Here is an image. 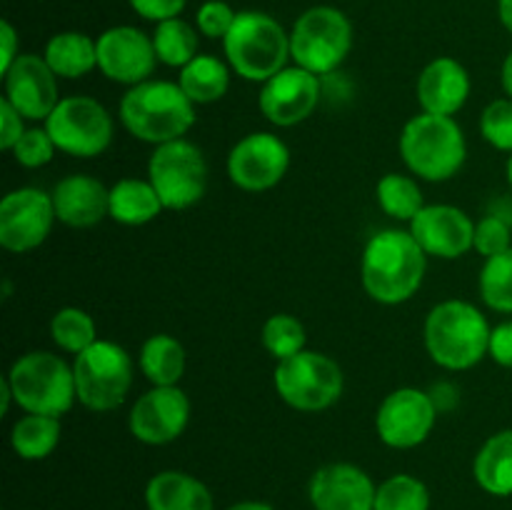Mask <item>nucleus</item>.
<instances>
[{"label":"nucleus","mask_w":512,"mask_h":510,"mask_svg":"<svg viewBox=\"0 0 512 510\" xmlns=\"http://www.w3.org/2000/svg\"><path fill=\"white\" fill-rule=\"evenodd\" d=\"M428 270V253L408 228H383L368 238L360 258V283L370 300L403 305L420 290Z\"/></svg>","instance_id":"nucleus-1"},{"label":"nucleus","mask_w":512,"mask_h":510,"mask_svg":"<svg viewBox=\"0 0 512 510\" xmlns=\"http://www.w3.org/2000/svg\"><path fill=\"white\" fill-rule=\"evenodd\" d=\"M490 333L493 325L478 305L450 298L430 308L423 325V343L435 365L460 373L488 358Z\"/></svg>","instance_id":"nucleus-2"},{"label":"nucleus","mask_w":512,"mask_h":510,"mask_svg":"<svg viewBox=\"0 0 512 510\" xmlns=\"http://www.w3.org/2000/svg\"><path fill=\"white\" fill-rule=\"evenodd\" d=\"M198 105L173 80H145L125 90L118 115L123 128L140 143L163 145L193 130Z\"/></svg>","instance_id":"nucleus-3"},{"label":"nucleus","mask_w":512,"mask_h":510,"mask_svg":"<svg viewBox=\"0 0 512 510\" xmlns=\"http://www.w3.org/2000/svg\"><path fill=\"white\" fill-rule=\"evenodd\" d=\"M400 158L415 178L445 183L463 170L468 140L455 118L420 110L400 130Z\"/></svg>","instance_id":"nucleus-4"},{"label":"nucleus","mask_w":512,"mask_h":510,"mask_svg":"<svg viewBox=\"0 0 512 510\" xmlns=\"http://www.w3.org/2000/svg\"><path fill=\"white\" fill-rule=\"evenodd\" d=\"M223 53L235 75L263 85L293 60L290 30L263 10H240L223 40Z\"/></svg>","instance_id":"nucleus-5"},{"label":"nucleus","mask_w":512,"mask_h":510,"mask_svg":"<svg viewBox=\"0 0 512 510\" xmlns=\"http://www.w3.org/2000/svg\"><path fill=\"white\" fill-rule=\"evenodd\" d=\"M5 380L23 413L63 418L78 403L73 365L50 350H30L15 358Z\"/></svg>","instance_id":"nucleus-6"},{"label":"nucleus","mask_w":512,"mask_h":510,"mask_svg":"<svg viewBox=\"0 0 512 510\" xmlns=\"http://www.w3.org/2000/svg\"><path fill=\"white\" fill-rule=\"evenodd\" d=\"M353 50V23L333 5H313L290 28V58L318 78L340 70Z\"/></svg>","instance_id":"nucleus-7"},{"label":"nucleus","mask_w":512,"mask_h":510,"mask_svg":"<svg viewBox=\"0 0 512 510\" xmlns=\"http://www.w3.org/2000/svg\"><path fill=\"white\" fill-rule=\"evenodd\" d=\"M133 373V358L123 345L105 338L95 340L73 360L78 403L93 413L120 408L133 388Z\"/></svg>","instance_id":"nucleus-8"},{"label":"nucleus","mask_w":512,"mask_h":510,"mask_svg":"<svg viewBox=\"0 0 512 510\" xmlns=\"http://www.w3.org/2000/svg\"><path fill=\"white\" fill-rule=\"evenodd\" d=\"M273 388L288 408L298 413H320L333 408L345 390V375L338 360L308 350L280 360L273 370Z\"/></svg>","instance_id":"nucleus-9"},{"label":"nucleus","mask_w":512,"mask_h":510,"mask_svg":"<svg viewBox=\"0 0 512 510\" xmlns=\"http://www.w3.org/2000/svg\"><path fill=\"white\" fill-rule=\"evenodd\" d=\"M45 130L53 138L58 153L70 158H98L110 148L115 135V120L100 100L90 95L60 98L45 120Z\"/></svg>","instance_id":"nucleus-10"},{"label":"nucleus","mask_w":512,"mask_h":510,"mask_svg":"<svg viewBox=\"0 0 512 510\" xmlns=\"http://www.w3.org/2000/svg\"><path fill=\"white\" fill-rule=\"evenodd\" d=\"M148 180L165 210H188L208 190V160L188 138L155 145L148 160Z\"/></svg>","instance_id":"nucleus-11"},{"label":"nucleus","mask_w":512,"mask_h":510,"mask_svg":"<svg viewBox=\"0 0 512 510\" xmlns=\"http://www.w3.org/2000/svg\"><path fill=\"white\" fill-rule=\"evenodd\" d=\"M438 403L425 390L403 385L390 390L375 413V433L388 448L413 450L423 445L438 423Z\"/></svg>","instance_id":"nucleus-12"},{"label":"nucleus","mask_w":512,"mask_h":510,"mask_svg":"<svg viewBox=\"0 0 512 510\" xmlns=\"http://www.w3.org/2000/svg\"><path fill=\"white\" fill-rule=\"evenodd\" d=\"M53 195L23 185L0 200V248L23 255L40 248L55 225Z\"/></svg>","instance_id":"nucleus-13"},{"label":"nucleus","mask_w":512,"mask_h":510,"mask_svg":"<svg viewBox=\"0 0 512 510\" xmlns=\"http://www.w3.org/2000/svg\"><path fill=\"white\" fill-rule=\"evenodd\" d=\"M288 168V143L280 135L268 133V130H255V133L243 135L230 148L228 163H225L230 183L245 193L273 190L288 175Z\"/></svg>","instance_id":"nucleus-14"},{"label":"nucleus","mask_w":512,"mask_h":510,"mask_svg":"<svg viewBox=\"0 0 512 510\" xmlns=\"http://www.w3.org/2000/svg\"><path fill=\"white\" fill-rule=\"evenodd\" d=\"M190 423V398L180 385H153L133 403L128 430L143 445H168Z\"/></svg>","instance_id":"nucleus-15"},{"label":"nucleus","mask_w":512,"mask_h":510,"mask_svg":"<svg viewBox=\"0 0 512 510\" xmlns=\"http://www.w3.org/2000/svg\"><path fill=\"white\" fill-rule=\"evenodd\" d=\"M98 43V70L110 83L133 85L153 78L158 55L153 35L143 33L135 25H113L95 38Z\"/></svg>","instance_id":"nucleus-16"},{"label":"nucleus","mask_w":512,"mask_h":510,"mask_svg":"<svg viewBox=\"0 0 512 510\" xmlns=\"http://www.w3.org/2000/svg\"><path fill=\"white\" fill-rule=\"evenodd\" d=\"M320 95H323V78L298 65H288L260 85L258 108L268 123L278 128H293L315 113Z\"/></svg>","instance_id":"nucleus-17"},{"label":"nucleus","mask_w":512,"mask_h":510,"mask_svg":"<svg viewBox=\"0 0 512 510\" xmlns=\"http://www.w3.org/2000/svg\"><path fill=\"white\" fill-rule=\"evenodd\" d=\"M3 98L30 123H45L60 103L58 75L50 70L43 55L20 53L3 73Z\"/></svg>","instance_id":"nucleus-18"},{"label":"nucleus","mask_w":512,"mask_h":510,"mask_svg":"<svg viewBox=\"0 0 512 510\" xmlns=\"http://www.w3.org/2000/svg\"><path fill=\"white\" fill-rule=\"evenodd\" d=\"M408 230L418 240L428 258L458 260L473 250L475 220L458 205H425L408 223Z\"/></svg>","instance_id":"nucleus-19"},{"label":"nucleus","mask_w":512,"mask_h":510,"mask_svg":"<svg viewBox=\"0 0 512 510\" xmlns=\"http://www.w3.org/2000/svg\"><path fill=\"white\" fill-rule=\"evenodd\" d=\"M375 493L373 478L353 463L323 465L308 483L313 510H375Z\"/></svg>","instance_id":"nucleus-20"},{"label":"nucleus","mask_w":512,"mask_h":510,"mask_svg":"<svg viewBox=\"0 0 512 510\" xmlns=\"http://www.w3.org/2000/svg\"><path fill=\"white\" fill-rule=\"evenodd\" d=\"M470 90H473V83H470L468 68L450 55L430 60L420 70L418 85H415L423 113L450 115V118H455L465 108Z\"/></svg>","instance_id":"nucleus-21"},{"label":"nucleus","mask_w":512,"mask_h":510,"mask_svg":"<svg viewBox=\"0 0 512 510\" xmlns=\"http://www.w3.org/2000/svg\"><path fill=\"white\" fill-rule=\"evenodd\" d=\"M55 218L75 230L93 228L110 218V188L88 173H70L53 188Z\"/></svg>","instance_id":"nucleus-22"},{"label":"nucleus","mask_w":512,"mask_h":510,"mask_svg":"<svg viewBox=\"0 0 512 510\" xmlns=\"http://www.w3.org/2000/svg\"><path fill=\"white\" fill-rule=\"evenodd\" d=\"M148 510H215L213 493L195 475L183 470H160L145 485Z\"/></svg>","instance_id":"nucleus-23"},{"label":"nucleus","mask_w":512,"mask_h":510,"mask_svg":"<svg viewBox=\"0 0 512 510\" xmlns=\"http://www.w3.org/2000/svg\"><path fill=\"white\" fill-rule=\"evenodd\" d=\"M43 58L58 80H78L98 70V43L80 30H63L45 43Z\"/></svg>","instance_id":"nucleus-24"},{"label":"nucleus","mask_w":512,"mask_h":510,"mask_svg":"<svg viewBox=\"0 0 512 510\" xmlns=\"http://www.w3.org/2000/svg\"><path fill=\"white\" fill-rule=\"evenodd\" d=\"M473 478L480 490L495 498L512 495V428L490 435L473 458Z\"/></svg>","instance_id":"nucleus-25"},{"label":"nucleus","mask_w":512,"mask_h":510,"mask_svg":"<svg viewBox=\"0 0 512 510\" xmlns=\"http://www.w3.org/2000/svg\"><path fill=\"white\" fill-rule=\"evenodd\" d=\"M160 195L148 178H123L110 185V220L128 228L148 225L163 213Z\"/></svg>","instance_id":"nucleus-26"},{"label":"nucleus","mask_w":512,"mask_h":510,"mask_svg":"<svg viewBox=\"0 0 512 510\" xmlns=\"http://www.w3.org/2000/svg\"><path fill=\"white\" fill-rule=\"evenodd\" d=\"M138 365L150 385H180L188 365L185 345L170 333L150 335L140 345Z\"/></svg>","instance_id":"nucleus-27"},{"label":"nucleus","mask_w":512,"mask_h":510,"mask_svg":"<svg viewBox=\"0 0 512 510\" xmlns=\"http://www.w3.org/2000/svg\"><path fill=\"white\" fill-rule=\"evenodd\" d=\"M230 73L233 68L228 65V60L200 53L185 68H180L178 85L195 105H213L223 100L230 90Z\"/></svg>","instance_id":"nucleus-28"},{"label":"nucleus","mask_w":512,"mask_h":510,"mask_svg":"<svg viewBox=\"0 0 512 510\" xmlns=\"http://www.w3.org/2000/svg\"><path fill=\"white\" fill-rule=\"evenodd\" d=\"M60 435V418L25 413L10 428V448L20 460H45L58 448Z\"/></svg>","instance_id":"nucleus-29"},{"label":"nucleus","mask_w":512,"mask_h":510,"mask_svg":"<svg viewBox=\"0 0 512 510\" xmlns=\"http://www.w3.org/2000/svg\"><path fill=\"white\" fill-rule=\"evenodd\" d=\"M380 210L398 223H410L425 208V195L418 178L408 173H385L375 185Z\"/></svg>","instance_id":"nucleus-30"},{"label":"nucleus","mask_w":512,"mask_h":510,"mask_svg":"<svg viewBox=\"0 0 512 510\" xmlns=\"http://www.w3.org/2000/svg\"><path fill=\"white\" fill-rule=\"evenodd\" d=\"M153 45L158 63L180 70L200 55V33L188 20L170 18L163 23H155Z\"/></svg>","instance_id":"nucleus-31"},{"label":"nucleus","mask_w":512,"mask_h":510,"mask_svg":"<svg viewBox=\"0 0 512 510\" xmlns=\"http://www.w3.org/2000/svg\"><path fill=\"white\" fill-rule=\"evenodd\" d=\"M50 340L55 343V348L75 358L83 350H88L95 340H100L98 325L88 310L68 305V308H60L50 320Z\"/></svg>","instance_id":"nucleus-32"},{"label":"nucleus","mask_w":512,"mask_h":510,"mask_svg":"<svg viewBox=\"0 0 512 510\" xmlns=\"http://www.w3.org/2000/svg\"><path fill=\"white\" fill-rule=\"evenodd\" d=\"M478 290L485 308L500 315H512V248L483 260Z\"/></svg>","instance_id":"nucleus-33"},{"label":"nucleus","mask_w":512,"mask_h":510,"mask_svg":"<svg viewBox=\"0 0 512 510\" xmlns=\"http://www.w3.org/2000/svg\"><path fill=\"white\" fill-rule=\"evenodd\" d=\"M375 510H430V490L410 473H395L378 485Z\"/></svg>","instance_id":"nucleus-34"},{"label":"nucleus","mask_w":512,"mask_h":510,"mask_svg":"<svg viewBox=\"0 0 512 510\" xmlns=\"http://www.w3.org/2000/svg\"><path fill=\"white\" fill-rule=\"evenodd\" d=\"M260 340H263V348L280 363V360L303 353L305 345H308V333L295 315L275 313L263 323Z\"/></svg>","instance_id":"nucleus-35"},{"label":"nucleus","mask_w":512,"mask_h":510,"mask_svg":"<svg viewBox=\"0 0 512 510\" xmlns=\"http://www.w3.org/2000/svg\"><path fill=\"white\" fill-rule=\"evenodd\" d=\"M480 135L490 148L512 153V98H495L480 115Z\"/></svg>","instance_id":"nucleus-36"},{"label":"nucleus","mask_w":512,"mask_h":510,"mask_svg":"<svg viewBox=\"0 0 512 510\" xmlns=\"http://www.w3.org/2000/svg\"><path fill=\"white\" fill-rule=\"evenodd\" d=\"M55 153H58V148H55L53 138H50V133L45 130V125H40V128L33 125V128L25 130V133L20 135L18 143L13 145V150H10L15 163L23 165V168L28 170L45 168V165L55 158Z\"/></svg>","instance_id":"nucleus-37"},{"label":"nucleus","mask_w":512,"mask_h":510,"mask_svg":"<svg viewBox=\"0 0 512 510\" xmlns=\"http://www.w3.org/2000/svg\"><path fill=\"white\" fill-rule=\"evenodd\" d=\"M512 248V223L498 213H488L485 218L475 220L473 250L483 255V260L505 253Z\"/></svg>","instance_id":"nucleus-38"},{"label":"nucleus","mask_w":512,"mask_h":510,"mask_svg":"<svg viewBox=\"0 0 512 510\" xmlns=\"http://www.w3.org/2000/svg\"><path fill=\"white\" fill-rule=\"evenodd\" d=\"M235 18H238V13L230 8L228 0H205L195 13V28L203 38L223 43L225 35L233 28Z\"/></svg>","instance_id":"nucleus-39"},{"label":"nucleus","mask_w":512,"mask_h":510,"mask_svg":"<svg viewBox=\"0 0 512 510\" xmlns=\"http://www.w3.org/2000/svg\"><path fill=\"white\" fill-rule=\"evenodd\" d=\"M128 5L133 8V13L140 15L143 20L163 23V20L180 18V13L185 10L188 0H128Z\"/></svg>","instance_id":"nucleus-40"},{"label":"nucleus","mask_w":512,"mask_h":510,"mask_svg":"<svg viewBox=\"0 0 512 510\" xmlns=\"http://www.w3.org/2000/svg\"><path fill=\"white\" fill-rule=\"evenodd\" d=\"M25 130L28 128H25L23 115H20L5 98L0 100V148H3L5 153H10Z\"/></svg>","instance_id":"nucleus-41"},{"label":"nucleus","mask_w":512,"mask_h":510,"mask_svg":"<svg viewBox=\"0 0 512 510\" xmlns=\"http://www.w3.org/2000/svg\"><path fill=\"white\" fill-rule=\"evenodd\" d=\"M488 358H493V363L500 365V368L512 370V318L493 325Z\"/></svg>","instance_id":"nucleus-42"},{"label":"nucleus","mask_w":512,"mask_h":510,"mask_svg":"<svg viewBox=\"0 0 512 510\" xmlns=\"http://www.w3.org/2000/svg\"><path fill=\"white\" fill-rule=\"evenodd\" d=\"M18 55H20L18 30L13 28L10 20H3V23H0V75H3L5 70L18 60Z\"/></svg>","instance_id":"nucleus-43"},{"label":"nucleus","mask_w":512,"mask_h":510,"mask_svg":"<svg viewBox=\"0 0 512 510\" xmlns=\"http://www.w3.org/2000/svg\"><path fill=\"white\" fill-rule=\"evenodd\" d=\"M500 85H503V93L512 98V50L505 55L503 68H500Z\"/></svg>","instance_id":"nucleus-44"},{"label":"nucleus","mask_w":512,"mask_h":510,"mask_svg":"<svg viewBox=\"0 0 512 510\" xmlns=\"http://www.w3.org/2000/svg\"><path fill=\"white\" fill-rule=\"evenodd\" d=\"M13 403H15V398H13V390H10L8 380H5V375H3V378H0V413H3V415H8L10 405H13Z\"/></svg>","instance_id":"nucleus-45"},{"label":"nucleus","mask_w":512,"mask_h":510,"mask_svg":"<svg viewBox=\"0 0 512 510\" xmlns=\"http://www.w3.org/2000/svg\"><path fill=\"white\" fill-rule=\"evenodd\" d=\"M225 510H275L270 503H263V500H240V503L228 505Z\"/></svg>","instance_id":"nucleus-46"},{"label":"nucleus","mask_w":512,"mask_h":510,"mask_svg":"<svg viewBox=\"0 0 512 510\" xmlns=\"http://www.w3.org/2000/svg\"><path fill=\"white\" fill-rule=\"evenodd\" d=\"M498 15L500 23H503L505 30L512 35V0H498Z\"/></svg>","instance_id":"nucleus-47"},{"label":"nucleus","mask_w":512,"mask_h":510,"mask_svg":"<svg viewBox=\"0 0 512 510\" xmlns=\"http://www.w3.org/2000/svg\"><path fill=\"white\" fill-rule=\"evenodd\" d=\"M505 178H508V185L512 190V153L508 155V163H505Z\"/></svg>","instance_id":"nucleus-48"},{"label":"nucleus","mask_w":512,"mask_h":510,"mask_svg":"<svg viewBox=\"0 0 512 510\" xmlns=\"http://www.w3.org/2000/svg\"><path fill=\"white\" fill-rule=\"evenodd\" d=\"M228 3H230V0H228Z\"/></svg>","instance_id":"nucleus-49"}]
</instances>
